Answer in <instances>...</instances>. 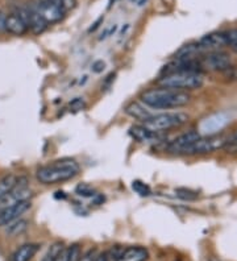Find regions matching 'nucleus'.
I'll list each match as a JSON object with an SVG mask.
<instances>
[{"instance_id": "obj_1", "label": "nucleus", "mask_w": 237, "mask_h": 261, "mask_svg": "<svg viewBox=\"0 0 237 261\" xmlns=\"http://www.w3.org/2000/svg\"><path fill=\"white\" fill-rule=\"evenodd\" d=\"M190 101L191 97L187 91L174 90L168 87L150 89L141 95V102L153 110H174L183 107Z\"/></svg>"}, {"instance_id": "obj_2", "label": "nucleus", "mask_w": 237, "mask_h": 261, "mask_svg": "<svg viewBox=\"0 0 237 261\" xmlns=\"http://www.w3.org/2000/svg\"><path fill=\"white\" fill-rule=\"evenodd\" d=\"M80 167L73 158H62L53 161L50 164L42 165L37 169V180L44 185H56L69 181L79 173Z\"/></svg>"}, {"instance_id": "obj_3", "label": "nucleus", "mask_w": 237, "mask_h": 261, "mask_svg": "<svg viewBox=\"0 0 237 261\" xmlns=\"http://www.w3.org/2000/svg\"><path fill=\"white\" fill-rule=\"evenodd\" d=\"M157 83L160 87H168L174 90L191 91L200 89L204 83V78L200 73H186V71H177V73H166L158 78Z\"/></svg>"}, {"instance_id": "obj_4", "label": "nucleus", "mask_w": 237, "mask_h": 261, "mask_svg": "<svg viewBox=\"0 0 237 261\" xmlns=\"http://www.w3.org/2000/svg\"><path fill=\"white\" fill-rule=\"evenodd\" d=\"M187 122L188 116L185 112H162V114H153L149 119L143 122V126L153 132L161 133L169 129L178 128Z\"/></svg>"}, {"instance_id": "obj_5", "label": "nucleus", "mask_w": 237, "mask_h": 261, "mask_svg": "<svg viewBox=\"0 0 237 261\" xmlns=\"http://www.w3.org/2000/svg\"><path fill=\"white\" fill-rule=\"evenodd\" d=\"M227 144V137L219 135L200 136L195 143L192 144L185 154H206L212 153L219 149H223Z\"/></svg>"}, {"instance_id": "obj_6", "label": "nucleus", "mask_w": 237, "mask_h": 261, "mask_svg": "<svg viewBox=\"0 0 237 261\" xmlns=\"http://www.w3.org/2000/svg\"><path fill=\"white\" fill-rule=\"evenodd\" d=\"M31 188H29V182L25 177H18L16 185L14 189L11 190L8 194H6L3 198H0V210L8 206H12L18 202L23 201H29L31 198Z\"/></svg>"}, {"instance_id": "obj_7", "label": "nucleus", "mask_w": 237, "mask_h": 261, "mask_svg": "<svg viewBox=\"0 0 237 261\" xmlns=\"http://www.w3.org/2000/svg\"><path fill=\"white\" fill-rule=\"evenodd\" d=\"M28 12L27 8L18 10L14 14L8 15L6 18V31L10 32L11 35L23 36L28 32Z\"/></svg>"}, {"instance_id": "obj_8", "label": "nucleus", "mask_w": 237, "mask_h": 261, "mask_svg": "<svg viewBox=\"0 0 237 261\" xmlns=\"http://www.w3.org/2000/svg\"><path fill=\"white\" fill-rule=\"evenodd\" d=\"M36 10L39 11L40 15L45 19L48 24H54L65 18V10L61 6L54 2V0H39L35 4Z\"/></svg>"}, {"instance_id": "obj_9", "label": "nucleus", "mask_w": 237, "mask_h": 261, "mask_svg": "<svg viewBox=\"0 0 237 261\" xmlns=\"http://www.w3.org/2000/svg\"><path fill=\"white\" fill-rule=\"evenodd\" d=\"M202 66L213 71H227L230 69V57L227 53L220 52H209L207 56L200 59Z\"/></svg>"}, {"instance_id": "obj_10", "label": "nucleus", "mask_w": 237, "mask_h": 261, "mask_svg": "<svg viewBox=\"0 0 237 261\" xmlns=\"http://www.w3.org/2000/svg\"><path fill=\"white\" fill-rule=\"evenodd\" d=\"M31 206V201H23L0 210V227H6L10 223L20 219V216L27 213Z\"/></svg>"}, {"instance_id": "obj_11", "label": "nucleus", "mask_w": 237, "mask_h": 261, "mask_svg": "<svg viewBox=\"0 0 237 261\" xmlns=\"http://www.w3.org/2000/svg\"><path fill=\"white\" fill-rule=\"evenodd\" d=\"M199 137H200L199 131H188V132L182 133L168 144V150L174 154H185L186 150L195 143Z\"/></svg>"}, {"instance_id": "obj_12", "label": "nucleus", "mask_w": 237, "mask_h": 261, "mask_svg": "<svg viewBox=\"0 0 237 261\" xmlns=\"http://www.w3.org/2000/svg\"><path fill=\"white\" fill-rule=\"evenodd\" d=\"M228 123H229V118L225 114H223V112L213 114V115L208 116V118L203 119V122L200 123V132L204 136L217 135V132L221 131Z\"/></svg>"}, {"instance_id": "obj_13", "label": "nucleus", "mask_w": 237, "mask_h": 261, "mask_svg": "<svg viewBox=\"0 0 237 261\" xmlns=\"http://www.w3.org/2000/svg\"><path fill=\"white\" fill-rule=\"evenodd\" d=\"M196 49L198 52H216L220 48H223L224 45H227V41H225V36L221 32H213V33H209L206 35L204 37L199 40L198 42H195Z\"/></svg>"}, {"instance_id": "obj_14", "label": "nucleus", "mask_w": 237, "mask_h": 261, "mask_svg": "<svg viewBox=\"0 0 237 261\" xmlns=\"http://www.w3.org/2000/svg\"><path fill=\"white\" fill-rule=\"evenodd\" d=\"M129 135L132 136L133 140H136V141L141 144H156L161 143V140H162V136L160 133L150 131L149 128H147L143 124L131 127Z\"/></svg>"}, {"instance_id": "obj_15", "label": "nucleus", "mask_w": 237, "mask_h": 261, "mask_svg": "<svg viewBox=\"0 0 237 261\" xmlns=\"http://www.w3.org/2000/svg\"><path fill=\"white\" fill-rule=\"evenodd\" d=\"M27 12H28V27L32 29V32L35 35H41L48 28V23L45 21V19L42 18L40 12L36 10L35 6L27 8Z\"/></svg>"}, {"instance_id": "obj_16", "label": "nucleus", "mask_w": 237, "mask_h": 261, "mask_svg": "<svg viewBox=\"0 0 237 261\" xmlns=\"http://www.w3.org/2000/svg\"><path fill=\"white\" fill-rule=\"evenodd\" d=\"M39 245L37 244H24L20 248H18L15 253L12 254L11 261H31L35 257V254L39 251Z\"/></svg>"}, {"instance_id": "obj_17", "label": "nucleus", "mask_w": 237, "mask_h": 261, "mask_svg": "<svg viewBox=\"0 0 237 261\" xmlns=\"http://www.w3.org/2000/svg\"><path fill=\"white\" fill-rule=\"evenodd\" d=\"M148 256H149V253L145 248L132 247L123 251L118 261H147Z\"/></svg>"}, {"instance_id": "obj_18", "label": "nucleus", "mask_w": 237, "mask_h": 261, "mask_svg": "<svg viewBox=\"0 0 237 261\" xmlns=\"http://www.w3.org/2000/svg\"><path fill=\"white\" fill-rule=\"evenodd\" d=\"M126 112L129 116L137 119L140 122H145L147 119H149L150 116L153 115L147 107H143V106L139 105V103H131L129 106H127Z\"/></svg>"}, {"instance_id": "obj_19", "label": "nucleus", "mask_w": 237, "mask_h": 261, "mask_svg": "<svg viewBox=\"0 0 237 261\" xmlns=\"http://www.w3.org/2000/svg\"><path fill=\"white\" fill-rule=\"evenodd\" d=\"M29 223L24 219H18L6 226V233L10 236H19L28 230Z\"/></svg>"}, {"instance_id": "obj_20", "label": "nucleus", "mask_w": 237, "mask_h": 261, "mask_svg": "<svg viewBox=\"0 0 237 261\" xmlns=\"http://www.w3.org/2000/svg\"><path fill=\"white\" fill-rule=\"evenodd\" d=\"M16 181H18V177L15 174H7L0 180V198H3L4 195L8 194L14 189Z\"/></svg>"}, {"instance_id": "obj_21", "label": "nucleus", "mask_w": 237, "mask_h": 261, "mask_svg": "<svg viewBox=\"0 0 237 261\" xmlns=\"http://www.w3.org/2000/svg\"><path fill=\"white\" fill-rule=\"evenodd\" d=\"M132 190L136 194H139L140 197H149L152 194V190H150L149 186L147 184H144L143 181H139V180L132 182Z\"/></svg>"}, {"instance_id": "obj_22", "label": "nucleus", "mask_w": 237, "mask_h": 261, "mask_svg": "<svg viewBox=\"0 0 237 261\" xmlns=\"http://www.w3.org/2000/svg\"><path fill=\"white\" fill-rule=\"evenodd\" d=\"M75 193H77L79 197H83V198H92L96 192H95V189L92 186L87 184H79L75 188Z\"/></svg>"}, {"instance_id": "obj_23", "label": "nucleus", "mask_w": 237, "mask_h": 261, "mask_svg": "<svg viewBox=\"0 0 237 261\" xmlns=\"http://www.w3.org/2000/svg\"><path fill=\"white\" fill-rule=\"evenodd\" d=\"M175 195L178 198L183 199V201H195L198 198V193L192 192L190 189H177Z\"/></svg>"}, {"instance_id": "obj_24", "label": "nucleus", "mask_w": 237, "mask_h": 261, "mask_svg": "<svg viewBox=\"0 0 237 261\" xmlns=\"http://www.w3.org/2000/svg\"><path fill=\"white\" fill-rule=\"evenodd\" d=\"M224 36H225L227 45L237 49V29H230L228 32H224Z\"/></svg>"}, {"instance_id": "obj_25", "label": "nucleus", "mask_w": 237, "mask_h": 261, "mask_svg": "<svg viewBox=\"0 0 237 261\" xmlns=\"http://www.w3.org/2000/svg\"><path fill=\"white\" fill-rule=\"evenodd\" d=\"M62 248H63L62 244H59V243L54 244V245H53V247L49 249V252L44 256V258H42L41 261H54L56 256L58 254V252L61 251Z\"/></svg>"}, {"instance_id": "obj_26", "label": "nucleus", "mask_w": 237, "mask_h": 261, "mask_svg": "<svg viewBox=\"0 0 237 261\" xmlns=\"http://www.w3.org/2000/svg\"><path fill=\"white\" fill-rule=\"evenodd\" d=\"M69 107H70V110L74 112L82 111V110L86 108V102H84L82 98H75V99H73V101L70 102Z\"/></svg>"}, {"instance_id": "obj_27", "label": "nucleus", "mask_w": 237, "mask_h": 261, "mask_svg": "<svg viewBox=\"0 0 237 261\" xmlns=\"http://www.w3.org/2000/svg\"><path fill=\"white\" fill-rule=\"evenodd\" d=\"M54 261H70V248L63 247L61 251L58 252V254L56 256Z\"/></svg>"}, {"instance_id": "obj_28", "label": "nucleus", "mask_w": 237, "mask_h": 261, "mask_svg": "<svg viewBox=\"0 0 237 261\" xmlns=\"http://www.w3.org/2000/svg\"><path fill=\"white\" fill-rule=\"evenodd\" d=\"M104 69H105V62H104V61H101V59L95 61V62L92 63V66H91L92 73H95V74L103 73V70H104Z\"/></svg>"}, {"instance_id": "obj_29", "label": "nucleus", "mask_w": 237, "mask_h": 261, "mask_svg": "<svg viewBox=\"0 0 237 261\" xmlns=\"http://www.w3.org/2000/svg\"><path fill=\"white\" fill-rule=\"evenodd\" d=\"M116 29H117V25H112L111 28H108V29H105L104 32H103V33H101L100 35V37H99V40H105L107 39V37H109V36H112L113 35V33H115L116 32Z\"/></svg>"}, {"instance_id": "obj_30", "label": "nucleus", "mask_w": 237, "mask_h": 261, "mask_svg": "<svg viewBox=\"0 0 237 261\" xmlns=\"http://www.w3.org/2000/svg\"><path fill=\"white\" fill-rule=\"evenodd\" d=\"M95 257V252L92 251V249H90V251H87L86 253L82 256V257H79V260L78 261H92Z\"/></svg>"}, {"instance_id": "obj_31", "label": "nucleus", "mask_w": 237, "mask_h": 261, "mask_svg": "<svg viewBox=\"0 0 237 261\" xmlns=\"http://www.w3.org/2000/svg\"><path fill=\"white\" fill-rule=\"evenodd\" d=\"M104 195L103 194H98V193H96V194L94 195V197H92V203H94L95 206H99V205H103V202H104Z\"/></svg>"}, {"instance_id": "obj_32", "label": "nucleus", "mask_w": 237, "mask_h": 261, "mask_svg": "<svg viewBox=\"0 0 237 261\" xmlns=\"http://www.w3.org/2000/svg\"><path fill=\"white\" fill-rule=\"evenodd\" d=\"M6 15L3 12H0V32L6 31Z\"/></svg>"}, {"instance_id": "obj_33", "label": "nucleus", "mask_w": 237, "mask_h": 261, "mask_svg": "<svg viewBox=\"0 0 237 261\" xmlns=\"http://www.w3.org/2000/svg\"><path fill=\"white\" fill-rule=\"evenodd\" d=\"M101 21H103V16H101V18H99V19H98V20L95 21L94 24L91 25V28H90V29H88V32H90V33H91V32H94V31H96V29H98V28H99V24H100Z\"/></svg>"}, {"instance_id": "obj_34", "label": "nucleus", "mask_w": 237, "mask_h": 261, "mask_svg": "<svg viewBox=\"0 0 237 261\" xmlns=\"http://www.w3.org/2000/svg\"><path fill=\"white\" fill-rule=\"evenodd\" d=\"M92 261H108V257H107V253H99L95 256Z\"/></svg>"}, {"instance_id": "obj_35", "label": "nucleus", "mask_w": 237, "mask_h": 261, "mask_svg": "<svg viewBox=\"0 0 237 261\" xmlns=\"http://www.w3.org/2000/svg\"><path fill=\"white\" fill-rule=\"evenodd\" d=\"M116 3V0H109V6H108V8H111L112 6H113V4Z\"/></svg>"}, {"instance_id": "obj_36", "label": "nucleus", "mask_w": 237, "mask_h": 261, "mask_svg": "<svg viewBox=\"0 0 237 261\" xmlns=\"http://www.w3.org/2000/svg\"><path fill=\"white\" fill-rule=\"evenodd\" d=\"M131 2H135V0H131Z\"/></svg>"}, {"instance_id": "obj_37", "label": "nucleus", "mask_w": 237, "mask_h": 261, "mask_svg": "<svg viewBox=\"0 0 237 261\" xmlns=\"http://www.w3.org/2000/svg\"><path fill=\"white\" fill-rule=\"evenodd\" d=\"M178 261H179V260H178Z\"/></svg>"}]
</instances>
